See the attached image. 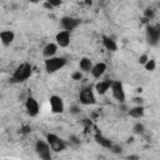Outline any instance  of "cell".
<instances>
[{"label":"cell","mask_w":160,"mask_h":160,"mask_svg":"<svg viewBox=\"0 0 160 160\" xmlns=\"http://www.w3.org/2000/svg\"><path fill=\"white\" fill-rule=\"evenodd\" d=\"M68 64V60L64 58V56H51V58H48L44 62V66H45V70L46 72L49 74H54L59 70H61L65 65Z\"/></svg>","instance_id":"1"},{"label":"cell","mask_w":160,"mask_h":160,"mask_svg":"<svg viewBox=\"0 0 160 160\" xmlns=\"http://www.w3.org/2000/svg\"><path fill=\"white\" fill-rule=\"evenodd\" d=\"M32 74V66L29 62H22L20 64L12 74V81L15 82H24L26 81Z\"/></svg>","instance_id":"2"},{"label":"cell","mask_w":160,"mask_h":160,"mask_svg":"<svg viewBox=\"0 0 160 160\" xmlns=\"http://www.w3.org/2000/svg\"><path fill=\"white\" fill-rule=\"evenodd\" d=\"M145 38L150 46H158L160 41V29L158 25L148 24L145 28Z\"/></svg>","instance_id":"3"},{"label":"cell","mask_w":160,"mask_h":160,"mask_svg":"<svg viewBox=\"0 0 160 160\" xmlns=\"http://www.w3.org/2000/svg\"><path fill=\"white\" fill-rule=\"evenodd\" d=\"M46 141L50 145L51 150L55 151V152H61V151H64L68 148V142L64 139H61L60 136H58L56 134L49 132L46 135Z\"/></svg>","instance_id":"4"},{"label":"cell","mask_w":160,"mask_h":160,"mask_svg":"<svg viewBox=\"0 0 160 160\" xmlns=\"http://www.w3.org/2000/svg\"><path fill=\"white\" fill-rule=\"evenodd\" d=\"M79 101L82 105H86V106L96 104V96H95L94 89L91 86H86L82 90H80V92H79Z\"/></svg>","instance_id":"5"},{"label":"cell","mask_w":160,"mask_h":160,"mask_svg":"<svg viewBox=\"0 0 160 160\" xmlns=\"http://www.w3.org/2000/svg\"><path fill=\"white\" fill-rule=\"evenodd\" d=\"M35 152L42 160H50L51 159V148L48 144V141L38 140L35 142Z\"/></svg>","instance_id":"6"},{"label":"cell","mask_w":160,"mask_h":160,"mask_svg":"<svg viewBox=\"0 0 160 160\" xmlns=\"http://www.w3.org/2000/svg\"><path fill=\"white\" fill-rule=\"evenodd\" d=\"M110 90H111V94H112L114 99L119 104H124L125 102L126 95H125V91H124V86H122V84L119 80H112L111 86H110Z\"/></svg>","instance_id":"7"},{"label":"cell","mask_w":160,"mask_h":160,"mask_svg":"<svg viewBox=\"0 0 160 160\" xmlns=\"http://www.w3.org/2000/svg\"><path fill=\"white\" fill-rule=\"evenodd\" d=\"M81 20L78 19V18H72V16H62L60 19V26L62 30H66V31H72L75 30L79 25H80Z\"/></svg>","instance_id":"8"},{"label":"cell","mask_w":160,"mask_h":160,"mask_svg":"<svg viewBox=\"0 0 160 160\" xmlns=\"http://www.w3.org/2000/svg\"><path fill=\"white\" fill-rule=\"evenodd\" d=\"M25 109L30 118H35V116H38V114L40 111V105L35 98L28 96L25 99Z\"/></svg>","instance_id":"9"},{"label":"cell","mask_w":160,"mask_h":160,"mask_svg":"<svg viewBox=\"0 0 160 160\" xmlns=\"http://www.w3.org/2000/svg\"><path fill=\"white\" fill-rule=\"evenodd\" d=\"M49 102H50V108H51V111L54 114H62L64 110H65V105H64V101L60 96L58 95H51L50 99H49Z\"/></svg>","instance_id":"10"},{"label":"cell","mask_w":160,"mask_h":160,"mask_svg":"<svg viewBox=\"0 0 160 160\" xmlns=\"http://www.w3.org/2000/svg\"><path fill=\"white\" fill-rule=\"evenodd\" d=\"M56 40V45L60 48H68L70 45V40H71V32L66 31V30H61L56 34L55 36Z\"/></svg>","instance_id":"11"},{"label":"cell","mask_w":160,"mask_h":160,"mask_svg":"<svg viewBox=\"0 0 160 160\" xmlns=\"http://www.w3.org/2000/svg\"><path fill=\"white\" fill-rule=\"evenodd\" d=\"M111 82H112V80H110V79L101 80V81L96 82V84H95V91H96V94H98V95H101V96L105 95V94L110 90Z\"/></svg>","instance_id":"12"},{"label":"cell","mask_w":160,"mask_h":160,"mask_svg":"<svg viewBox=\"0 0 160 160\" xmlns=\"http://www.w3.org/2000/svg\"><path fill=\"white\" fill-rule=\"evenodd\" d=\"M106 64L105 62H96V64H92V68H91V70H90V72H91V75L95 78V79H100L104 74H105V71H106Z\"/></svg>","instance_id":"13"},{"label":"cell","mask_w":160,"mask_h":160,"mask_svg":"<svg viewBox=\"0 0 160 160\" xmlns=\"http://www.w3.org/2000/svg\"><path fill=\"white\" fill-rule=\"evenodd\" d=\"M14 39H15V34H14V31H11V30H2V31L0 32V41H1V44L5 45V46L11 45L12 41H14Z\"/></svg>","instance_id":"14"},{"label":"cell","mask_w":160,"mask_h":160,"mask_svg":"<svg viewBox=\"0 0 160 160\" xmlns=\"http://www.w3.org/2000/svg\"><path fill=\"white\" fill-rule=\"evenodd\" d=\"M58 48L59 46L56 45V42H49V44H46L44 46V49H42V56L45 59L51 58V56H55L56 52H58Z\"/></svg>","instance_id":"15"},{"label":"cell","mask_w":160,"mask_h":160,"mask_svg":"<svg viewBox=\"0 0 160 160\" xmlns=\"http://www.w3.org/2000/svg\"><path fill=\"white\" fill-rule=\"evenodd\" d=\"M129 115L131 116V118H134V119H141V118H144V115H145V108L142 106V105H135L134 108H131V109H129Z\"/></svg>","instance_id":"16"},{"label":"cell","mask_w":160,"mask_h":160,"mask_svg":"<svg viewBox=\"0 0 160 160\" xmlns=\"http://www.w3.org/2000/svg\"><path fill=\"white\" fill-rule=\"evenodd\" d=\"M95 141H96L100 146H102V148H105V149H110V148L112 146V144H114L109 138L101 135L100 132H96V134H95Z\"/></svg>","instance_id":"17"},{"label":"cell","mask_w":160,"mask_h":160,"mask_svg":"<svg viewBox=\"0 0 160 160\" xmlns=\"http://www.w3.org/2000/svg\"><path fill=\"white\" fill-rule=\"evenodd\" d=\"M102 45H104V48H105L106 50H109V51H116V50H118V44H116V41H115L112 38H110V36H106V35L102 36Z\"/></svg>","instance_id":"18"},{"label":"cell","mask_w":160,"mask_h":160,"mask_svg":"<svg viewBox=\"0 0 160 160\" xmlns=\"http://www.w3.org/2000/svg\"><path fill=\"white\" fill-rule=\"evenodd\" d=\"M79 68H80V71H82V72H90V70L92 68V60L86 56L81 58L79 61Z\"/></svg>","instance_id":"19"},{"label":"cell","mask_w":160,"mask_h":160,"mask_svg":"<svg viewBox=\"0 0 160 160\" xmlns=\"http://www.w3.org/2000/svg\"><path fill=\"white\" fill-rule=\"evenodd\" d=\"M155 12H156V10L154 9V8H146L145 10H144V18L146 19V20H152L154 18H155Z\"/></svg>","instance_id":"20"},{"label":"cell","mask_w":160,"mask_h":160,"mask_svg":"<svg viewBox=\"0 0 160 160\" xmlns=\"http://www.w3.org/2000/svg\"><path fill=\"white\" fill-rule=\"evenodd\" d=\"M144 66L148 71H154L155 68H156V61L154 59H148V61L144 64Z\"/></svg>","instance_id":"21"},{"label":"cell","mask_w":160,"mask_h":160,"mask_svg":"<svg viewBox=\"0 0 160 160\" xmlns=\"http://www.w3.org/2000/svg\"><path fill=\"white\" fill-rule=\"evenodd\" d=\"M132 130H134V132H135V134L141 135V134H144V132H145V126H144V124H141V122H136V124L134 125Z\"/></svg>","instance_id":"22"},{"label":"cell","mask_w":160,"mask_h":160,"mask_svg":"<svg viewBox=\"0 0 160 160\" xmlns=\"http://www.w3.org/2000/svg\"><path fill=\"white\" fill-rule=\"evenodd\" d=\"M69 111H70V114L74 115V116H78V115L81 114V109H80V106H79L78 104H72V105L70 106Z\"/></svg>","instance_id":"23"},{"label":"cell","mask_w":160,"mask_h":160,"mask_svg":"<svg viewBox=\"0 0 160 160\" xmlns=\"http://www.w3.org/2000/svg\"><path fill=\"white\" fill-rule=\"evenodd\" d=\"M69 144H70L71 146H74V148H78V146H80L81 141L79 140L78 136H75V135H70V136H69Z\"/></svg>","instance_id":"24"},{"label":"cell","mask_w":160,"mask_h":160,"mask_svg":"<svg viewBox=\"0 0 160 160\" xmlns=\"http://www.w3.org/2000/svg\"><path fill=\"white\" fill-rule=\"evenodd\" d=\"M71 78H72V80H75V81L81 80V79H82V71H80V70L74 71V72L71 74Z\"/></svg>","instance_id":"25"},{"label":"cell","mask_w":160,"mask_h":160,"mask_svg":"<svg viewBox=\"0 0 160 160\" xmlns=\"http://www.w3.org/2000/svg\"><path fill=\"white\" fill-rule=\"evenodd\" d=\"M110 150H111L114 154H121L122 148H121L120 145H118V144H112V146L110 148Z\"/></svg>","instance_id":"26"},{"label":"cell","mask_w":160,"mask_h":160,"mask_svg":"<svg viewBox=\"0 0 160 160\" xmlns=\"http://www.w3.org/2000/svg\"><path fill=\"white\" fill-rule=\"evenodd\" d=\"M30 132H31V128H30L29 125H24V126L20 128V134L28 135V134H30Z\"/></svg>","instance_id":"27"},{"label":"cell","mask_w":160,"mask_h":160,"mask_svg":"<svg viewBox=\"0 0 160 160\" xmlns=\"http://www.w3.org/2000/svg\"><path fill=\"white\" fill-rule=\"evenodd\" d=\"M46 2H49L52 8H58V6H60V5H61L62 0H46Z\"/></svg>","instance_id":"28"},{"label":"cell","mask_w":160,"mask_h":160,"mask_svg":"<svg viewBox=\"0 0 160 160\" xmlns=\"http://www.w3.org/2000/svg\"><path fill=\"white\" fill-rule=\"evenodd\" d=\"M148 59H149V56H148L146 54H142V55H140V58H139V62H140L141 65H144V64L148 61Z\"/></svg>","instance_id":"29"},{"label":"cell","mask_w":160,"mask_h":160,"mask_svg":"<svg viewBox=\"0 0 160 160\" xmlns=\"http://www.w3.org/2000/svg\"><path fill=\"white\" fill-rule=\"evenodd\" d=\"M132 101H134L136 105H142V104H144V99H142L141 96H136V98H134Z\"/></svg>","instance_id":"30"},{"label":"cell","mask_w":160,"mask_h":160,"mask_svg":"<svg viewBox=\"0 0 160 160\" xmlns=\"http://www.w3.org/2000/svg\"><path fill=\"white\" fill-rule=\"evenodd\" d=\"M81 122H82V125H84L86 129L91 128V120H90V119H82Z\"/></svg>","instance_id":"31"},{"label":"cell","mask_w":160,"mask_h":160,"mask_svg":"<svg viewBox=\"0 0 160 160\" xmlns=\"http://www.w3.org/2000/svg\"><path fill=\"white\" fill-rule=\"evenodd\" d=\"M44 6H45V8H46V9H50V10H51V9H52V6H51V5H50V4H49V2H45V4H44Z\"/></svg>","instance_id":"32"},{"label":"cell","mask_w":160,"mask_h":160,"mask_svg":"<svg viewBox=\"0 0 160 160\" xmlns=\"http://www.w3.org/2000/svg\"><path fill=\"white\" fill-rule=\"evenodd\" d=\"M29 1H31V2H38L39 0H29Z\"/></svg>","instance_id":"33"}]
</instances>
